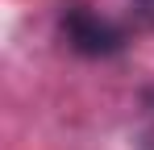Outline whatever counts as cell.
Returning <instances> with one entry per match:
<instances>
[{"instance_id":"1","label":"cell","mask_w":154,"mask_h":150,"mask_svg":"<svg viewBox=\"0 0 154 150\" xmlns=\"http://www.w3.org/2000/svg\"><path fill=\"white\" fill-rule=\"evenodd\" d=\"M63 38H67L71 50L88 54V58H108V54H117L125 46V33L108 17L92 13L88 4H67L63 8Z\"/></svg>"},{"instance_id":"3","label":"cell","mask_w":154,"mask_h":150,"mask_svg":"<svg viewBox=\"0 0 154 150\" xmlns=\"http://www.w3.org/2000/svg\"><path fill=\"white\" fill-rule=\"evenodd\" d=\"M150 100H154V92H150Z\"/></svg>"},{"instance_id":"2","label":"cell","mask_w":154,"mask_h":150,"mask_svg":"<svg viewBox=\"0 0 154 150\" xmlns=\"http://www.w3.org/2000/svg\"><path fill=\"white\" fill-rule=\"evenodd\" d=\"M133 13H137L146 25H154V0H133Z\"/></svg>"}]
</instances>
